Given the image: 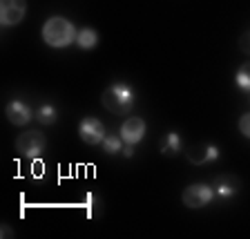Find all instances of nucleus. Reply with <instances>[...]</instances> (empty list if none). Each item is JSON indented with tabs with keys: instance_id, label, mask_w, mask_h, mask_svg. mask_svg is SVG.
Masks as SVG:
<instances>
[{
	"instance_id": "f257e3e1",
	"label": "nucleus",
	"mask_w": 250,
	"mask_h": 239,
	"mask_svg": "<svg viewBox=\"0 0 250 239\" xmlns=\"http://www.w3.org/2000/svg\"><path fill=\"white\" fill-rule=\"evenodd\" d=\"M41 34H42V41H45L49 47L62 49V47H69L72 43H76L78 29L74 27V22L67 21V18H62V16H52V18L45 21Z\"/></svg>"
},
{
	"instance_id": "f03ea898",
	"label": "nucleus",
	"mask_w": 250,
	"mask_h": 239,
	"mask_svg": "<svg viewBox=\"0 0 250 239\" xmlns=\"http://www.w3.org/2000/svg\"><path fill=\"white\" fill-rule=\"evenodd\" d=\"M101 103H103V108L107 109L109 114L127 116L132 109H134V103H136L134 89H132L130 85H123V83L109 85V87L103 92V96H101Z\"/></svg>"
},
{
	"instance_id": "7ed1b4c3",
	"label": "nucleus",
	"mask_w": 250,
	"mask_h": 239,
	"mask_svg": "<svg viewBox=\"0 0 250 239\" xmlns=\"http://www.w3.org/2000/svg\"><path fill=\"white\" fill-rule=\"evenodd\" d=\"M47 148V136L41 130H25L18 139H16V152L25 159H36L45 152Z\"/></svg>"
},
{
	"instance_id": "20e7f679",
	"label": "nucleus",
	"mask_w": 250,
	"mask_h": 239,
	"mask_svg": "<svg viewBox=\"0 0 250 239\" xmlns=\"http://www.w3.org/2000/svg\"><path fill=\"white\" fill-rule=\"evenodd\" d=\"M212 199H214V190L208 183H192V186H188L181 195L183 206H186V208H192V210L208 206Z\"/></svg>"
},
{
	"instance_id": "39448f33",
	"label": "nucleus",
	"mask_w": 250,
	"mask_h": 239,
	"mask_svg": "<svg viewBox=\"0 0 250 239\" xmlns=\"http://www.w3.org/2000/svg\"><path fill=\"white\" fill-rule=\"evenodd\" d=\"M78 136H81V141L87 143V146H99V143H103V139L107 136L105 134L103 121L96 119V116H85V119L81 121V125H78Z\"/></svg>"
},
{
	"instance_id": "423d86ee",
	"label": "nucleus",
	"mask_w": 250,
	"mask_h": 239,
	"mask_svg": "<svg viewBox=\"0 0 250 239\" xmlns=\"http://www.w3.org/2000/svg\"><path fill=\"white\" fill-rule=\"evenodd\" d=\"M27 14V0H0V25L14 27Z\"/></svg>"
},
{
	"instance_id": "0eeeda50",
	"label": "nucleus",
	"mask_w": 250,
	"mask_h": 239,
	"mask_svg": "<svg viewBox=\"0 0 250 239\" xmlns=\"http://www.w3.org/2000/svg\"><path fill=\"white\" fill-rule=\"evenodd\" d=\"M119 134L123 139V143L136 146L146 136V121L141 119V116H127V121H123V125H121Z\"/></svg>"
},
{
	"instance_id": "6e6552de",
	"label": "nucleus",
	"mask_w": 250,
	"mask_h": 239,
	"mask_svg": "<svg viewBox=\"0 0 250 239\" xmlns=\"http://www.w3.org/2000/svg\"><path fill=\"white\" fill-rule=\"evenodd\" d=\"M241 188V181L239 177H234V174H219L212 183V190H214V199H221V201H228L232 199L234 195L239 193Z\"/></svg>"
},
{
	"instance_id": "1a4fd4ad",
	"label": "nucleus",
	"mask_w": 250,
	"mask_h": 239,
	"mask_svg": "<svg viewBox=\"0 0 250 239\" xmlns=\"http://www.w3.org/2000/svg\"><path fill=\"white\" fill-rule=\"evenodd\" d=\"M188 161L194 163V166H203V163L217 161L219 159V148L212 146V143H199V146H192L186 150Z\"/></svg>"
},
{
	"instance_id": "9d476101",
	"label": "nucleus",
	"mask_w": 250,
	"mask_h": 239,
	"mask_svg": "<svg viewBox=\"0 0 250 239\" xmlns=\"http://www.w3.org/2000/svg\"><path fill=\"white\" fill-rule=\"evenodd\" d=\"M5 114L11 125H27L31 121V116H34L31 114V108L27 103H22V101H11V103H7Z\"/></svg>"
},
{
	"instance_id": "9b49d317",
	"label": "nucleus",
	"mask_w": 250,
	"mask_h": 239,
	"mask_svg": "<svg viewBox=\"0 0 250 239\" xmlns=\"http://www.w3.org/2000/svg\"><path fill=\"white\" fill-rule=\"evenodd\" d=\"M76 45L81 49H94V47L99 45V31L92 29V27H83V29H78V36H76Z\"/></svg>"
},
{
	"instance_id": "f8f14e48",
	"label": "nucleus",
	"mask_w": 250,
	"mask_h": 239,
	"mask_svg": "<svg viewBox=\"0 0 250 239\" xmlns=\"http://www.w3.org/2000/svg\"><path fill=\"white\" fill-rule=\"evenodd\" d=\"M161 152L167 156L179 154V152H181V136H179L177 132H167L161 139Z\"/></svg>"
},
{
	"instance_id": "ddd939ff",
	"label": "nucleus",
	"mask_w": 250,
	"mask_h": 239,
	"mask_svg": "<svg viewBox=\"0 0 250 239\" xmlns=\"http://www.w3.org/2000/svg\"><path fill=\"white\" fill-rule=\"evenodd\" d=\"M36 119H38V123H42V125H54L56 123V119H58V109L54 108V105L45 103V105L38 108Z\"/></svg>"
},
{
	"instance_id": "4468645a",
	"label": "nucleus",
	"mask_w": 250,
	"mask_h": 239,
	"mask_svg": "<svg viewBox=\"0 0 250 239\" xmlns=\"http://www.w3.org/2000/svg\"><path fill=\"white\" fill-rule=\"evenodd\" d=\"M234 83H237V87H239L241 92H250V63H244V65L237 69Z\"/></svg>"
},
{
	"instance_id": "2eb2a0df",
	"label": "nucleus",
	"mask_w": 250,
	"mask_h": 239,
	"mask_svg": "<svg viewBox=\"0 0 250 239\" xmlns=\"http://www.w3.org/2000/svg\"><path fill=\"white\" fill-rule=\"evenodd\" d=\"M103 150L107 152V154H116V152H121V148H123V139H121V134L116 136V134H107L103 139Z\"/></svg>"
},
{
	"instance_id": "dca6fc26",
	"label": "nucleus",
	"mask_w": 250,
	"mask_h": 239,
	"mask_svg": "<svg viewBox=\"0 0 250 239\" xmlns=\"http://www.w3.org/2000/svg\"><path fill=\"white\" fill-rule=\"evenodd\" d=\"M239 132L250 139V112L241 114V119H239Z\"/></svg>"
},
{
	"instance_id": "f3484780",
	"label": "nucleus",
	"mask_w": 250,
	"mask_h": 239,
	"mask_svg": "<svg viewBox=\"0 0 250 239\" xmlns=\"http://www.w3.org/2000/svg\"><path fill=\"white\" fill-rule=\"evenodd\" d=\"M239 49L244 54H250V29L244 31V34L239 36Z\"/></svg>"
},
{
	"instance_id": "a211bd4d",
	"label": "nucleus",
	"mask_w": 250,
	"mask_h": 239,
	"mask_svg": "<svg viewBox=\"0 0 250 239\" xmlns=\"http://www.w3.org/2000/svg\"><path fill=\"white\" fill-rule=\"evenodd\" d=\"M0 237H5V239H11V237H16L14 228H11L9 224H2V228H0Z\"/></svg>"
},
{
	"instance_id": "6ab92c4d",
	"label": "nucleus",
	"mask_w": 250,
	"mask_h": 239,
	"mask_svg": "<svg viewBox=\"0 0 250 239\" xmlns=\"http://www.w3.org/2000/svg\"><path fill=\"white\" fill-rule=\"evenodd\" d=\"M123 154H125V159H130V156H134V146H127L123 150Z\"/></svg>"
}]
</instances>
